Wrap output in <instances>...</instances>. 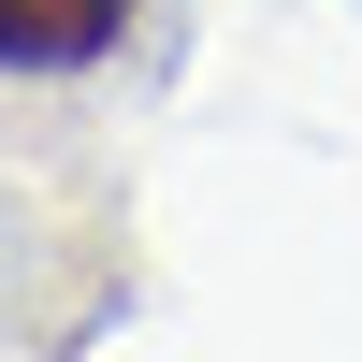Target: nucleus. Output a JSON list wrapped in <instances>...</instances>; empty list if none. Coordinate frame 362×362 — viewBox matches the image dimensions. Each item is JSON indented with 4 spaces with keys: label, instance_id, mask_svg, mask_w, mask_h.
<instances>
[{
    "label": "nucleus",
    "instance_id": "obj_1",
    "mask_svg": "<svg viewBox=\"0 0 362 362\" xmlns=\"http://www.w3.org/2000/svg\"><path fill=\"white\" fill-rule=\"evenodd\" d=\"M131 29V0H0V73H87Z\"/></svg>",
    "mask_w": 362,
    "mask_h": 362
}]
</instances>
